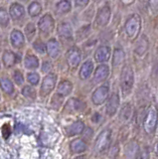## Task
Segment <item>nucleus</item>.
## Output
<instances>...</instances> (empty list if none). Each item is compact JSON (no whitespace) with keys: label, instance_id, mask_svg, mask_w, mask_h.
<instances>
[{"label":"nucleus","instance_id":"nucleus-3","mask_svg":"<svg viewBox=\"0 0 158 159\" xmlns=\"http://www.w3.org/2000/svg\"><path fill=\"white\" fill-rule=\"evenodd\" d=\"M158 124V109L155 106H150L145 113L143 120V128L146 133L151 134L155 131Z\"/></svg>","mask_w":158,"mask_h":159},{"label":"nucleus","instance_id":"nucleus-16","mask_svg":"<svg viewBox=\"0 0 158 159\" xmlns=\"http://www.w3.org/2000/svg\"><path fill=\"white\" fill-rule=\"evenodd\" d=\"M111 55V48L103 45V46H100L96 50L93 58H95V61L97 63H106L110 60Z\"/></svg>","mask_w":158,"mask_h":159},{"label":"nucleus","instance_id":"nucleus-37","mask_svg":"<svg viewBox=\"0 0 158 159\" xmlns=\"http://www.w3.org/2000/svg\"><path fill=\"white\" fill-rule=\"evenodd\" d=\"M52 68H53V66L50 61H44L41 66V71L45 74H50L52 71Z\"/></svg>","mask_w":158,"mask_h":159},{"label":"nucleus","instance_id":"nucleus-6","mask_svg":"<svg viewBox=\"0 0 158 159\" xmlns=\"http://www.w3.org/2000/svg\"><path fill=\"white\" fill-rule=\"evenodd\" d=\"M125 32L129 38H135L141 28V19L138 14H132L125 22Z\"/></svg>","mask_w":158,"mask_h":159},{"label":"nucleus","instance_id":"nucleus-19","mask_svg":"<svg viewBox=\"0 0 158 159\" xmlns=\"http://www.w3.org/2000/svg\"><path fill=\"white\" fill-rule=\"evenodd\" d=\"M47 53L52 59H57L61 54L60 44L55 38H52L47 43Z\"/></svg>","mask_w":158,"mask_h":159},{"label":"nucleus","instance_id":"nucleus-33","mask_svg":"<svg viewBox=\"0 0 158 159\" xmlns=\"http://www.w3.org/2000/svg\"><path fill=\"white\" fill-rule=\"evenodd\" d=\"M40 75H39L37 72H34V71H31L27 73L26 75V80L27 82L29 83V84H31L33 87H36L40 83Z\"/></svg>","mask_w":158,"mask_h":159},{"label":"nucleus","instance_id":"nucleus-17","mask_svg":"<svg viewBox=\"0 0 158 159\" xmlns=\"http://www.w3.org/2000/svg\"><path fill=\"white\" fill-rule=\"evenodd\" d=\"M19 61H20V57L10 50H7L2 55V63L6 69H10L15 66Z\"/></svg>","mask_w":158,"mask_h":159},{"label":"nucleus","instance_id":"nucleus-26","mask_svg":"<svg viewBox=\"0 0 158 159\" xmlns=\"http://www.w3.org/2000/svg\"><path fill=\"white\" fill-rule=\"evenodd\" d=\"M21 94L30 101H35L37 98V91L31 84H25L21 88Z\"/></svg>","mask_w":158,"mask_h":159},{"label":"nucleus","instance_id":"nucleus-36","mask_svg":"<svg viewBox=\"0 0 158 159\" xmlns=\"http://www.w3.org/2000/svg\"><path fill=\"white\" fill-rule=\"evenodd\" d=\"M9 21H10V16L7 13L5 9L0 8V25L2 27H7Z\"/></svg>","mask_w":158,"mask_h":159},{"label":"nucleus","instance_id":"nucleus-7","mask_svg":"<svg viewBox=\"0 0 158 159\" xmlns=\"http://www.w3.org/2000/svg\"><path fill=\"white\" fill-rule=\"evenodd\" d=\"M108 94H110V88L108 84H102L98 88H97L92 93V102L95 106L98 107L102 106V103H105L107 98Z\"/></svg>","mask_w":158,"mask_h":159},{"label":"nucleus","instance_id":"nucleus-4","mask_svg":"<svg viewBox=\"0 0 158 159\" xmlns=\"http://www.w3.org/2000/svg\"><path fill=\"white\" fill-rule=\"evenodd\" d=\"M57 81H58V76L55 73H50L47 74L44 77L43 81L41 83L40 87V97L41 98H47L53 93L54 89H56L57 86Z\"/></svg>","mask_w":158,"mask_h":159},{"label":"nucleus","instance_id":"nucleus-18","mask_svg":"<svg viewBox=\"0 0 158 159\" xmlns=\"http://www.w3.org/2000/svg\"><path fill=\"white\" fill-rule=\"evenodd\" d=\"M88 149V144L84 138H75L70 142V151L72 154H82Z\"/></svg>","mask_w":158,"mask_h":159},{"label":"nucleus","instance_id":"nucleus-8","mask_svg":"<svg viewBox=\"0 0 158 159\" xmlns=\"http://www.w3.org/2000/svg\"><path fill=\"white\" fill-rule=\"evenodd\" d=\"M120 106V94L117 93H112L110 97H108L106 104V113L108 116H115L118 108Z\"/></svg>","mask_w":158,"mask_h":159},{"label":"nucleus","instance_id":"nucleus-42","mask_svg":"<svg viewBox=\"0 0 158 159\" xmlns=\"http://www.w3.org/2000/svg\"><path fill=\"white\" fill-rule=\"evenodd\" d=\"M74 159H88V157H87V155H85V154H80V155L75 157Z\"/></svg>","mask_w":158,"mask_h":159},{"label":"nucleus","instance_id":"nucleus-43","mask_svg":"<svg viewBox=\"0 0 158 159\" xmlns=\"http://www.w3.org/2000/svg\"><path fill=\"white\" fill-rule=\"evenodd\" d=\"M0 101H1V93H0Z\"/></svg>","mask_w":158,"mask_h":159},{"label":"nucleus","instance_id":"nucleus-25","mask_svg":"<svg viewBox=\"0 0 158 159\" xmlns=\"http://www.w3.org/2000/svg\"><path fill=\"white\" fill-rule=\"evenodd\" d=\"M149 47V41H148V38L145 35H142V36L137 40L136 45H135V53L138 56H143Z\"/></svg>","mask_w":158,"mask_h":159},{"label":"nucleus","instance_id":"nucleus-5","mask_svg":"<svg viewBox=\"0 0 158 159\" xmlns=\"http://www.w3.org/2000/svg\"><path fill=\"white\" fill-rule=\"evenodd\" d=\"M111 129H106L102 130L97 135L95 141V151L97 153H103L106 149L110 147L111 142Z\"/></svg>","mask_w":158,"mask_h":159},{"label":"nucleus","instance_id":"nucleus-27","mask_svg":"<svg viewBox=\"0 0 158 159\" xmlns=\"http://www.w3.org/2000/svg\"><path fill=\"white\" fill-rule=\"evenodd\" d=\"M125 59V54L123 52L122 49L116 48L115 51H113L112 55V66L113 67H118L124 62Z\"/></svg>","mask_w":158,"mask_h":159},{"label":"nucleus","instance_id":"nucleus-13","mask_svg":"<svg viewBox=\"0 0 158 159\" xmlns=\"http://www.w3.org/2000/svg\"><path fill=\"white\" fill-rule=\"evenodd\" d=\"M82 61V53L80 49L77 47H73L67 53V62L69 66L72 68H77L81 64Z\"/></svg>","mask_w":158,"mask_h":159},{"label":"nucleus","instance_id":"nucleus-30","mask_svg":"<svg viewBox=\"0 0 158 159\" xmlns=\"http://www.w3.org/2000/svg\"><path fill=\"white\" fill-rule=\"evenodd\" d=\"M12 81L13 83L16 84V86L19 87H23L24 83H25V78H24L23 73L20 71V70H14L12 72Z\"/></svg>","mask_w":158,"mask_h":159},{"label":"nucleus","instance_id":"nucleus-23","mask_svg":"<svg viewBox=\"0 0 158 159\" xmlns=\"http://www.w3.org/2000/svg\"><path fill=\"white\" fill-rule=\"evenodd\" d=\"M9 15L14 20H20L25 16V9L20 3H13L9 8Z\"/></svg>","mask_w":158,"mask_h":159},{"label":"nucleus","instance_id":"nucleus-2","mask_svg":"<svg viewBox=\"0 0 158 159\" xmlns=\"http://www.w3.org/2000/svg\"><path fill=\"white\" fill-rule=\"evenodd\" d=\"M120 91L123 97L128 96L133 89L134 84V72L130 65H124L121 69L120 78Z\"/></svg>","mask_w":158,"mask_h":159},{"label":"nucleus","instance_id":"nucleus-34","mask_svg":"<svg viewBox=\"0 0 158 159\" xmlns=\"http://www.w3.org/2000/svg\"><path fill=\"white\" fill-rule=\"evenodd\" d=\"M24 35L26 36L28 41L33 40V38L35 37V35H36V27H35V25H34V23L30 22L26 25L25 29H24Z\"/></svg>","mask_w":158,"mask_h":159},{"label":"nucleus","instance_id":"nucleus-15","mask_svg":"<svg viewBox=\"0 0 158 159\" xmlns=\"http://www.w3.org/2000/svg\"><path fill=\"white\" fill-rule=\"evenodd\" d=\"M10 43L14 49H21L25 45V35L20 30L14 29L10 34Z\"/></svg>","mask_w":158,"mask_h":159},{"label":"nucleus","instance_id":"nucleus-38","mask_svg":"<svg viewBox=\"0 0 158 159\" xmlns=\"http://www.w3.org/2000/svg\"><path fill=\"white\" fill-rule=\"evenodd\" d=\"M149 157H150L149 150L145 147V148L141 149V150H139L136 159H149Z\"/></svg>","mask_w":158,"mask_h":159},{"label":"nucleus","instance_id":"nucleus-31","mask_svg":"<svg viewBox=\"0 0 158 159\" xmlns=\"http://www.w3.org/2000/svg\"><path fill=\"white\" fill-rule=\"evenodd\" d=\"M41 12H42V5L37 1L32 2L28 6V13L31 17H36L38 15H40Z\"/></svg>","mask_w":158,"mask_h":159},{"label":"nucleus","instance_id":"nucleus-9","mask_svg":"<svg viewBox=\"0 0 158 159\" xmlns=\"http://www.w3.org/2000/svg\"><path fill=\"white\" fill-rule=\"evenodd\" d=\"M85 108H86V103L83 101L76 98H71L65 103L64 111L68 113H79V112H83L85 111Z\"/></svg>","mask_w":158,"mask_h":159},{"label":"nucleus","instance_id":"nucleus-40","mask_svg":"<svg viewBox=\"0 0 158 159\" xmlns=\"http://www.w3.org/2000/svg\"><path fill=\"white\" fill-rule=\"evenodd\" d=\"M100 119H101V116H100V113H98V112H95V114H93V117H92V120H93V122H95V123L100 122Z\"/></svg>","mask_w":158,"mask_h":159},{"label":"nucleus","instance_id":"nucleus-12","mask_svg":"<svg viewBox=\"0 0 158 159\" xmlns=\"http://www.w3.org/2000/svg\"><path fill=\"white\" fill-rule=\"evenodd\" d=\"M111 19V9L108 6H102L97 11L96 17V25L97 27H105Z\"/></svg>","mask_w":158,"mask_h":159},{"label":"nucleus","instance_id":"nucleus-14","mask_svg":"<svg viewBox=\"0 0 158 159\" xmlns=\"http://www.w3.org/2000/svg\"><path fill=\"white\" fill-rule=\"evenodd\" d=\"M85 123L83 120H76L73 123L69 124L65 127V131L67 133L68 136H76V135H80L81 133L85 131Z\"/></svg>","mask_w":158,"mask_h":159},{"label":"nucleus","instance_id":"nucleus-44","mask_svg":"<svg viewBox=\"0 0 158 159\" xmlns=\"http://www.w3.org/2000/svg\"><path fill=\"white\" fill-rule=\"evenodd\" d=\"M0 69H1V62H0Z\"/></svg>","mask_w":158,"mask_h":159},{"label":"nucleus","instance_id":"nucleus-39","mask_svg":"<svg viewBox=\"0 0 158 159\" xmlns=\"http://www.w3.org/2000/svg\"><path fill=\"white\" fill-rule=\"evenodd\" d=\"M90 2V0H75V5L78 8H84Z\"/></svg>","mask_w":158,"mask_h":159},{"label":"nucleus","instance_id":"nucleus-28","mask_svg":"<svg viewBox=\"0 0 158 159\" xmlns=\"http://www.w3.org/2000/svg\"><path fill=\"white\" fill-rule=\"evenodd\" d=\"M138 144L137 142L132 141L129 144H127V146L125 148V155L128 156V159H136L138 155Z\"/></svg>","mask_w":158,"mask_h":159},{"label":"nucleus","instance_id":"nucleus-45","mask_svg":"<svg viewBox=\"0 0 158 159\" xmlns=\"http://www.w3.org/2000/svg\"><path fill=\"white\" fill-rule=\"evenodd\" d=\"M24 1H27V0H24Z\"/></svg>","mask_w":158,"mask_h":159},{"label":"nucleus","instance_id":"nucleus-10","mask_svg":"<svg viewBox=\"0 0 158 159\" xmlns=\"http://www.w3.org/2000/svg\"><path fill=\"white\" fill-rule=\"evenodd\" d=\"M38 28L41 32L45 34H50L55 28V20L50 14H45L38 22Z\"/></svg>","mask_w":158,"mask_h":159},{"label":"nucleus","instance_id":"nucleus-41","mask_svg":"<svg viewBox=\"0 0 158 159\" xmlns=\"http://www.w3.org/2000/svg\"><path fill=\"white\" fill-rule=\"evenodd\" d=\"M150 5L152 9H158V0H150Z\"/></svg>","mask_w":158,"mask_h":159},{"label":"nucleus","instance_id":"nucleus-1","mask_svg":"<svg viewBox=\"0 0 158 159\" xmlns=\"http://www.w3.org/2000/svg\"><path fill=\"white\" fill-rule=\"evenodd\" d=\"M73 89H74V84L71 81H69V80H62L58 84L56 93L53 96V98L51 101V104L54 107L56 106V108L60 107L63 104L65 98L70 96Z\"/></svg>","mask_w":158,"mask_h":159},{"label":"nucleus","instance_id":"nucleus-32","mask_svg":"<svg viewBox=\"0 0 158 159\" xmlns=\"http://www.w3.org/2000/svg\"><path fill=\"white\" fill-rule=\"evenodd\" d=\"M132 113V109L130 103H125L120 109V119H121L122 121H127L130 118Z\"/></svg>","mask_w":158,"mask_h":159},{"label":"nucleus","instance_id":"nucleus-21","mask_svg":"<svg viewBox=\"0 0 158 159\" xmlns=\"http://www.w3.org/2000/svg\"><path fill=\"white\" fill-rule=\"evenodd\" d=\"M0 89L7 96H12L15 93V87H14L13 81L6 77H0Z\"/></svg>","mask_w":158,"mask_h":159},{"label":"nucleus","instance_id":"nucleus-20","mask_svg":"<svg viewBox=\"0 0 158 159\" xmlns=\"http://www.w3.org/2000/svg\"><path fill=\"white\" fill-rule=\"evenodd\" d=\"M93 73V63L91 60H87L81 66L80 71H79V77L83 81H86V80L91 78Z\"/></svg>","mask_w":158,"mask_h":159},{"label":"nucleus","instance_id":"nucleus-24","mask_svg":"<svg viewBox=\"0 0 158 159\" xmlns=\"http://www.w3.org/2000/svg\"><path fill=\"white\" fill-rule=\"evenodd\" d=\"M24 67L27 70H30V71H35L40 66V62H39V59L37 56L33 54H27L25 58H24Z\"/></svg>","mask_w":158,"mask_h":159},{"label":"nucleus","instance_id":"nucleus-35","mask_svg":"<svg viewBox=\"0 0 158 159\" xmlns=\"http://www.w3.org/2000/svg\"><path fill=\"white\" fill-rule=\"evenodd\" d=\"M32 46H33V49L35 50V52H37L38 54L43 55V54H45L47 52V45L40 39L34 41Z\"/></svg>","mask_w":158,"mask_h":159},{"label":"nucleus","instance_id":"nucleus-11","mask_svg":"<svg viewBox=\"0 0 158 159\" xmlns=\"http://www.w3.org/2000/svg\"><path fill=\"white\" fill-rule=\"evenodd\" d=\"M108 76H110V67L106 64H102L97 66L96 71L93 72V83L95 84H101L106 82Z\"/></svg>","mask_w":158,"mask_h":159},{"label":"nucleus","instance_id":"nucleus-29","mask_svg":"<svg viewBox=\"0 0 158 159\" xmlns=\"http://www.w3.org/2000/svg\"><path fill=\"white\" fill-rule=\"evenodd\" d=\"M71 2L69 0H61L56 5V11L59 14H66L71 11Z\"/></svg>","mask_w":158,"mask_h":159},{"label":"nucleus","instance_id":"nucleus-22","mask_svg":"<svg viewBox=\"0 0 158 159\" xmlns=\"http://www.w3.org/2000/svg\"><path fill=\"white\" fill-rule=\"evenodd\" d=\"M57 31L59 37L64 40H70L73 38V29L68 22H62L58 26Z\"/></svg>","mask_w":158,"mask_h":159}]
</instances>
